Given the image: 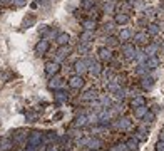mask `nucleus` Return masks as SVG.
<instances>
[{
  "instance_id": "1",
  "label": "nucleus",
  "mask_w": 164,
  "mask_h": 151,
  "mask_svg": "<svg viewBox=\"0 0 164 151\" xmlns=\"http://www.w3.org/2000/svg\"><path fill=\"white\" fill-rule=\"evenodd\" d=\"M42 143H44V134L40 131H30L27 138V146H32V148H38Z\"/></svg>"
},
{
  "instance_id": "2",
  "label": "nucleus",
  "mask_w": 164,
  "mask_h": 151,
  "mask_svg": "<svg viewBox=\"0 0 164 151\" xmlns=\"http://www.w3.org/2000/svg\"><path fill=\"white\" fill-rule=\"evenodd\" d=\"M27 138H28V134H27V131H25V129H17V131H15V134H12L13 143L18 144V146H22L23 143H27Z\"/></svg>"
},
{
  "instance_id": "3",
  "label": "nucleus",
  "mask_w": 164,
  "mask_h": 151,
  "mask_svg": "<svg viewBox=\"0 0 164 151\" xmlns=\"http://www.w3.org/2000/svg\"><path fill=\"white\" fill-rule=\"evenodd\" d=\"M74 71H75V74H77V76H84L85 72L89 71L87 64H85V59H79V61H75V62H74Z\"/></svg>"
},
{
  "instance_id": "4",
  "label": "nucleus",
  "mask_w": 164,
  "mask_h": 151,
  "mask_svg": "<svg viewBox=\"0 0 164 151\" xmlns=\"http://www.w3.org/2000/svg\"><path fill=\"white\" fill-rule=\"evenodd\" d=\"M112 128L119 129V131H129V128H131V121H129L127 118H120V119L115 121V123H112Z\"/></svg>"
},
{
  "instance_id": "5",
  "label": "nucleus",
  "mask_w": 164,
  "mask_h": 151,
  "mask_svg": "<svg viewBox=\"0 0 164 151\" xmlns=\"http://www.w3.org/2000/svg\"><path fill=\"white\" fill-rule=\"evenodd\" d=\"M104 146V141L100 139V138H97V136H92V138H87V146L85 148H89V149H100Z\"/></svg>"
},
{
  "instance_id": "6",
  "label": "nucleus",
  "mask_w": 164,
  "mask_h": 151,
  "mask_svg": "<svg viewBox=\"0 0 164 151\" xmlns=\"http://www.w3.org/2000/svg\"><path fill=\"white\" fill-rule=\"evenodd\" d=\"M59 69H60V66H59V62H47L45 64V74L49 76V77H54L57 72H59Z\"/></svg>"
},
{
  "instance_id": "7",
  "label": "nucleus",
  "mask_w": 164,
  "mask_h": 151,
  "mask_svg": "<svg viewBox=\"0 0 164 151\" xmlns=\"http://www.w3.org/2000/svg\"><path fill=\"white\" fill-rule=\"evenodd\" d=\"M84 84H85V81H84L82 76H72L70 81H69V86L72 87V89H82Z\"/></svg>"
},
{
  "instance_id": "8",
  "label": "nucleus",
  "mask_w": 164,
  "mask_h": 151,
  "mask_svg": "<svg viewBox=\"0 0 164 151\" xmlns=\"http://www.w3.org/2000/svg\"><path fill=\"white\" fill-rule=\"evenodd\" d=\"M49 47H50V44H49V39H44V40H38L35 44V52L38 56H42V54H45L47 51H49Z\"/></svg>"
},
{
  "instance_id": "9",
  "label": "nucleus",
  "mask_w": 164,
  "mask_h": 151,
  "mask_svg": "<svg viewBox=\"0 0 164 151\" xmlns=\"http://www.w3.org/2000/svg\"><path fill=\"white\" fill-rule=\"evenodd\" d=\"M74 126H75V128H84V126H89L87 114H85V113L77 114V116H75V119H74Z\"/></svg>"
},
{
  "instance_id": "10",
  "label": "nucleus",
  "mask_w": 164,
  "mask_h": 151,
  "mask_svg": "<svg viewBox=\"0 0 164 151\" xmlns=\"http://www.w3.org/2000/svg\"><path fill=\"white\" fill-rule=\"evenodd\" d=\"M13 139L12 138H8V136H2L0 138V149L2 151H10L12 148H13Z\"/></svg>"
},
{
  "instance_id": "11",
  "label": "nucleus",
  "mask_w": 164,
  "mask_h": 151,
  "mask_svg": "<svg viewBox=\"0 0 164 151\" xmlns=\"http://www.w3.org/2000/svg\"><path fill=\"white\" fill-rule=\"evenodd\" d=\"M122 54H124V57H126V59H134V57H136V49H134L132 44H124Z\"/></svg>"
},
{
  "instance_id": "12",
  "label": "nucleus",
  "mask_w": 164,
  "mask_h": 151,
  "mask_svg": "<svg viewBox=\"0 0 164 151\" xmlns=\"http://www.w3.org/2000/svg\"><path fill=\"white\" fill-rule=\"evenodd\" d=\"M114 22L117 24V25H126L129 22V15L124 12H119V13H114Z\"/></svg>"
},
{
  "instance_id": "13",
  "label": "nucleus",
  "mask_w": 164,
  "mask_h": 151,
  "mask_svg": "<svg viewBox=\"0 0 164 151\" xmlns=\"http://www.w3.org/2000/svg\"><path fill=\"white\" fill-rule=\"evenodd\" d=\"M97 57H99L100 61H110V59H112V54H110V51H109L107 47H99Z\"/></svg>"
},
{
  "instance_id": "14",
  "label": "nucleus",
  "mask_w": 164,
  "mask_h": 151,
  "mask_svg": "<svg viewBox=\"0 0 164 151\" xmlns=\"http://www.w3.org/2000/svg\"><path fill=\"white\" fill-rule=\"evenodd\" d=\"M80 97H82V101H89V103H90V101L99 99V94H97V91H95V89H89V91H85Z\"/></svg>"
},
{
  "instance_id": "15",
  "label": "nucleus",
  "mask_w": 164,
  "mask_h": 151,
  "mask_svg": "<svg viewBox=\"0 0 164 151\" xmlns=\"http://www.w3.org/2000/svg\"><path fill=\"white\" fill-rule=\"evenodd\" d=\"M69 52H70V49L67 47V46H62L59 51H57V57H55V62H62L65 59L67 56H69Z\"/></svg>"
},
{
  "instance_id": "16",
  "label": "nucleus",
  "mask_w": 164,
  "mask_h": 151,
  "mask_svg": "<svg viewBox=\"0 0 164 151\" xmlns=\"http://www.w3.org/2000/svg\"><path fill=\"white\" fill-rule=\"evenodd\" d=\"M49 87L50 89H62V87H64V79H62V77H52V81H49Z\"/></svg>"
},
{
  "instance_id": "17",
  "label": "nucleus",
  "mask_w": 164,
  "mask_h": 151,
  "mask_svg": "<svg viewBox=\"0 0 164 151\" xmlns=\"http://www.w3.org/2000/svg\"><path fill=\"white\" fill-rule=\"evenodd\" d=\"M152 86H154V79L152 77H142V81H141V87L144 91H149V89H152Z\"/></svg>"
},
{
  "instance_id": "18",
  "label": "nucleus",
  "mask_w": 164,
  "mask_h": 151,
  "mask_svg": "<svg viewBox=\"0 0 164 151\" xmlns=\"http://www.w3.org/2000/svg\"><path fill=\"white\" fill-rule=\"evenodd\" d=\"M147 113H149V109H147V106H146V104L134 108V114H136V118H144V116H146Z\"/></svg>"
},
{
  "instance_id": "19",
  "label": "nucleus",
  "mask_w": 164,
  "mask_h": 151,
  "mask_svg": "<svg viewBox=\"0 0 164 151\" xmlns=\"http://www.w3.org/2000/svg\"><path fill=\"white\" fill-rule=\"evenodd\" d=\"M67 136L69 138H72V139H79V138H82V131H80V128H70L69 131H67Z\"/></svg>"
},
{
  "instance_id": "20",
  "label": "nucleus",
  "mask_w": 164,
  "mask_h": 151,
  "mask_svg": "<svg viewBox=\"0 0 164 151\" xmlns=\"http://www.w3.org/2000/svg\"><path fill=\"white\" fill-rule=\"evenodd\" d=\"M89 71H90V74H94V76H99V74H102V66H100V62H92L89 67Z\"/></svg>"
},
{
  "instance_id": "21",
  "label": "nucleus",
  "mask_w": 164,
  "mask_h": 151,
  "mask_svg": "<svg viewBox=\"0 0 164 151\" xmlns=\"http://www.w3.org/2000/svg\"><path fill=\"white\" fill-rule=\"evenodd\" d=\"M54 99L57 101V103H65V101L69 99V94H67L65 91H57L54 94Z\"/></svg>"
},
{
  "instance_id": "22",
  "label": "nucleus",
  "mask_w": 164,
  "mask_h": 151,
  "mask_svg": "<svg viewBox=\"0 0 164 151\" xmlns=\"http://www.w3.org/2000/svg\"><path fill=\"white\" fill-rule=\"evenodd\" d=\"M146 66H147V69H156V67L159 66V61H157V57H156V56H152V57H147V61H146Z\"/></svg>"
},
{
  "instance_id": "23",
  "label": "nucleus",
  "mask_w": 164,
  "mask_h": 151,
  "mask_svg": "<svg viewBox=\"0 0 164 151\" xmlns=\"http://www.w3.org/2000/svg\"><path fill=\"white\" fill-rule=\"evenodd\" d=\"M144 52H146V56H147V57L156 56V52H157V46H156V44H149V46L144 49Z\"/></svg>"
},
{
  "instance_id": "24",
  "label": "nucleus",
  "mask_w": 164,
  "mask_h": 151,
  "mask_svg": "<svg viewBox=\"0 0 164 151\" xmlns=\"http://www.w3.org/2000/svg\"><path fill=\"white\" fill-rule=\"evenodd\" d=\"M99 103L102 104V108H104V109H109V108H110V104H112V101H110V97H109V96H99Z\"/></svg>"
},
{
  "instance_id": "25",
  "label": "nucleus",
  "mask_w": 164,
  "mask_h": 151,
  "mask_svg": "<svg viewBox=\"0 0 164 151\" xmlns=\"http://www.w3.org/2000/svg\"><path fill=\"white\" fill-rule=\"evenodd\" d=\"M69 34H65V32H62V34H59V35H57V42L60 44V46H67V44H69Z\"/></svg>"
},
{
  "instance_id": "26",
  "label": "nucleus",
  "mask_w": 164,
  "mask_h": 151,
  "mask_svg": "<svg viewBox=\"0 0 164 151\" xmlns=\"http://www.w3.org/2000/svg\"><path fill=\"white\" fill-rule=\"evenodd\" d=\"M126 144H127V148L131 149V151H137V146H139V139H136V138H129Z\"/></svg>"
},
{
  "instance_id": "27",
  "label": "nucleus",
  "mask_w": 164,
  "mask_h": 151,
  "mask_svg": "<svg viewBox=\"0 0 164 151\" xmlns=\"http://www.w3.org/2000/svg\"><path fill=\"white\" fill-rule=\"evenodd\" d=\"M146 101H144L142 96H134V99L131 101V108H137V106H142Z\"/></svg>"
},
{
  "instance_id": "28",
  "label": "nucleus",
  "mask_w": 164,
  "mask_h": 151,
  "mask_svg": "<svg viewBox=\"0 0 164 151\" xmlns=\"http://www.w3.org/2000/svg\"><path fill=\"white\" fill-rule=\"evenodd\" d=\"M131 35H132L131 29H122V30H120V34H119V39H120V40H129V39H131Z\"/></svg>"
},
{
  "instance_id": "29",
  "label": "nucleus",
  "mask_w": 164,
  "mask_h": 151,
  "mask_svg": "<svg viewBox=\"0 0 164 151\" xmlns=\"http://www.w3.org/2000/svg\"><path fill=\"white\" fill-rule=\"evenodd\" d=\"M44 139L47 141V143H52V144H54L55 141L60 139V138H59V136H57L55 133H47V134H44Z\"/></svg>"
},
{
  "instance_id": "30",
  "label": "nucleus",
  "mask_w": 164,
  "mask_h": 151,
  "mask_svg": "<svg viewBox=\"0 0 164 151\" xmlns=\"http://www.w3.org/2000/svg\"><path fill=\"white\" fill-rule=\"evenodd\" d=\"M107 89H109V92L115 94V92L120 89V86H119V82H117V81H112V82H109V84H107Z\"/></svg>"
},
{
  "instance_id": "31",
  "label": "nucleus",
  "mask_w": 164,
  "mask_h": 151,
  "mask_svg": "<svg viewBox=\"0 0 164 151\" xmlns=\"http://www.w3.org/2000/svg\"><path fill=\"white\" fill-rule=\"evenodd\" d=\"M90 40H92V34H90L89 30H85V32L80 35V42H84V44H90Z\"/></svg>"
},
{
  "instance_id": "32",
  "label": "nucleus",
  "mask_w": 164,
  "mask_h": 151,
  "mask_svg": "<svg viewBox=\"0 0 164 151\" xmlns=\"http://www.w3.org/2000/svg\"><path fill=\"white\" fill-rule=\"evenodd\" d=\"M134 40L139 42V44H144L147 40V35H146V34H142V32H137L136 35H134Z\"/></svg>"
},
{
  "instance_id": "33",
  "label": "nucleus",
  "mask_w": 164,
  "mask_h": 151,
  "mask_svg": "<svg viewBox=\"0 0 164 151\" xmlns=\"http://www.w3.org/2000/svg\"><path fill=\"white\" fill-rule=\"evenodd\" d=\"M127 144H122V143H119V144H114L112 148H110V151H127Z\"/></svg>"
},
{
  "instance_id": "34",
  "label": "nucleus",
  "mask_w": 164,
  "mask_h": 151,
  "mask_svg": "<svg viewBox=\"0 0 164 151\" xmlns=\"http://www.w3.org/2000/svg\"><path fill=\"white\" fill-rule=\"evenodd\" d=\"M82 25H84V30H94L95 22H94V20H85L84 24H82Z\"/></svg>"
},
{
  "instance_id": "35",
  "label": "nucleus",
  "mask_w": 164,
  "mask_h": 151,
  "mask_svg": "<svg viewBox=\"0 0 164 151\" xmlns=\"http://www.w3.org/2000/svg\"><path fill=\"white\" fill-rule=\"evenodd\" d=\"M77 52H80V54H87L89 52V44H84L82 42L79 47H77Z\"/></svg>"
},
{
  "instance_id": "36",
  "label": "nucleus",
  "mask_w": 164,
  "mask_h": 151,
  "mask_svg": "<svg viewBox=\"0 0 164 151\" xmlns=\"http://www.w3.org/2000/svg\"><path fill=\"white\" fill-rule=\"evenodd\" d=\"M94 0H82V7L85 8V10H89V8H92L94 7Z\"/></svg>"
},
{
  "instance_id": "37",
  "label": "nucleus",
  "mask_w": 164,
  "mask_h": 151,
  "mask_svg": "<svg viewBox=\"0 0 164 151\" xmlns=\"http://www.w3.org/2000/svg\"><path fill=\"white\" fill-rule=\"evenodd\" d=\"M114 5H115L114 2L105 3V5H104V12H105V13H112V12H114Z\"/></svg>"
},
{
  "instance_id": "38",
  "label": "nucleus",
  "mask_w": 164,
  "mask_h": 151,
  "mask_svg": "<svg viewBox=\"0 0 164 151\" xmlns=\"http://www.w3.org/2000/svg\"><path fill=\"white\" fill-rule=\"evenodd\" d=\"M149 34H151V35L159 34V25H157V24H151V25H149Z\"/></svg>"
},
{
  "instance_id": "39",
  "label": "nucleus",
  "mask_w": 164,
  "mask_h": 151,
  "mask_svg": "<svg viewBox=\"0 0 164 151\" xmlns=\"http://www.w3.org/2000/svg\"><path fill=\"white\" fill-rule=\"evenodd\" d=\"M32 22H33V17H27L25 20L22 22V27H25V29H27V27H30V25H32Z\"/></svg>"
},
{
  "instance_id": "40",
  "label": "nucleus",
  "mask_w": 164,
  "mask_h": 151,
  "mask_svg": "<svg viewBox=\"0 0 164 151\" xmlns=\"http://www.w3.org/2000/svg\"><path fill=\"white\" fill-rule=\"evenodd\" d=\"M142 119H144V123H147V124H149V123H152V119H154V114H152V113H147V114L144 116Z\"/></svg>"
},
{
  "instance_id": "41",
  "label": "nucleus",
  "mask_w": 164,
  "mask_h": 151,
  "mask_svg": "<svg viewBox=\"0 0 164 151\" xmlns=\"http://www.w3.org/2000/svg\"><path fill=\"white\" fill-rule=\"evenodd\" d=\"M13 5L15 7H23L25 5V0H13Z\"/></svg>"
},
{
  "instance_id": "42",
  "label": "nucleus",
  "mask_w": 164,
  "mask_h": 151,
  "mask_svg": "<svg viewBox=\"0 0 164 151\" xmlns=\"http://www.w3.org/2000/svg\"><path fill=\"white\" fill-rule=\"evenodd\" d=\"M156 148H157V151H164V139L159 141V143L156 144Z\"/></svg>"
},
{
  "instance_id": "43",
  "label": "nucleus",
  "mask_w": 164,
  "mask_h": 151,
  "mask_svg": "<svg viewBox=\"0 0 164 151\" xmlns=\"http://www.w3.org/2000/svg\"><path fill=\"white\" fill-rule=\"evenodd\" d=\"M25 118H27V121H33V119L37 118V116L33 114V113H27V114H25Z\"/></svg>"
},
{
  "instance_id": "44",
  "label": "nucleus",
  "mask_w": 164,
  "mask_h": 151,
  "mask_svg": "<svg viewBox=\"0 0 164 151\" xmlns=\"http://www.w3.org/2000/svg\"><path fill=\"white\" fill-rule=\"evenodd\" d=\"M49 151H60V149L57 148V146H50V148H49Z\"/></svg>"
},
{
  "instance_id": "45",
  "label": "nucleus",
  "mask_w": 164,
  "mask_h": 151,
  "mask_svg": "<svg viewBox=\"0 0 164 151\" xmlns=\"http://www.w3.org/2000/svg\"><path fill=\"white\" fill-rule=\"evenodd\" d=\"M161 139H164V131H162V133H161Z\"/></svg>"
},
{
  "instance_id": "46",
  "label": "nucleus",
  "mask_w": 164,
  "mask_h": 151,
  "mask_svg": "<svg viewBox=\"0 0 164 151\" xmlns=\"http://www.w3.org/2000/svg\"><path fill=\"white\" fill-rule=\"evenodd\" d=\"M37 2H44V0H37Z\"/></svg>"
},
{
  "instance_id": "47",
  "label": "nucleus",
  "mask_w": 164,
  "mask_h": 151,
  "mask_svg": "<svg viewBox=\"0 0 164 151\" xmlns=\"http://www.w3.org/2000/svg\"><path fill=\"white\" fill-rule=\"evenodd\" d=\"M89 151H95V149H89Z\"/></svg>"
},
{
  "instance_id": "48",
  "label": "nucleus",
  "mask_w": 164,
  "mask_h": 151,
  "mask_svg": "<svg viewBox=\"0 0 164 151\" xmlns=\"http://www.w3.org/2000/svg\"><path fill=\"white\" fill-rule=\"evenodd\" d=\"M0 151H2V149H0Z\"/></svg>"
}]
</instances>
